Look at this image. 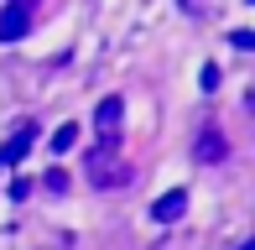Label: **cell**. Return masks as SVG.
I'll use <instances>...</instances> for the list:
<instances>
[{
  "instance_id": "ba28073f",
  "label": "cell",
  "mask_w": 255,
  "mask_h": 250,
  "mask_svg": "<svg viewBox=\"0 0 255 250\" xmlns=\"http://www.w3.org/2000/svg\"><path fill=\"white\" fill-rule=\"evenodd\" d=\"M240 250H255V245H240Z\"/></svg>"
},
{
  "instance_id": "8992f818",
  "label": "cell",
  "mask_w": 255,
  "mask_h": 250,
  "mask_svg": "<svg viewBox=\"0 0 255 250\" xmlns=\"http://www.w3.org/2000/svg\"><path fill=\"white\" fill-rule=\"evenodd\" d=\"M182 209H188V193H182V188H172V193H161V198L151 203V214H156L161 224H172V219H182Z\"/></svg>"
},
{
  "instance_id": "3957f363",
  "label": "cell",
  "mask_w": 255,
  "mask_h": 250,
  "mask_svg": "<svg viewBox=\"0 0 255 250\" xmlns=\"http://www.w3.org/2000/svg\"><path fill=\"white\" fill-rule=\"evenodd\" d=\"M31 31V0H10L0 10V42H21Z\"/></svg>"
},
{
  "instance_id": "277c9868",
  "label": "cell",
  "mask_w": 255,
  "mask_h": 250,
  "mask_svg": "<svg viewBox=\"0 0 255 250\" xmlns=\"http://www.w3.org/2000/svg\"><path fill=\"white\" fill-rule=\"evenodd\" d=\"M31 141H37V125H31V120H21V125H16V135L5 141V151H0V167H16L21 156L31 151Z\"/></svg>"
},
{
  "instance_id": "52a82bcc",
  "label": "cell",
  "mask_w": 255,
  "mask_h": 250,
  "mask_svg": "<svg viewBox=\"0 0 255 250\" xmlns=\"http://www.w3.org/2000/svg\"><path fill=\"white\" fill-rule=\"evenodd\" d=\"M78 146V125H57L52 130V151H73Z\"/></svg>"
},
{
  "instance_id": "6da1fadb",
  "label": "cell",
  "mask_w": 255,
  "mask_h": 250,
  "mask_svg": "<svg viewBox=\"0 0 255 250\" xmlns=\"http://www.w3.org/2000/svg\"><path fill=\"white\" fill-rule=\"evenodd\" d=\"M89 183H94V188H125V183H130V167H125L120 146L89 151Z\"/></svg>"
},
{
  "instance_id": "9c48e42d",
  "label": "cell",
  "mask_w": 255,
  "mask_h": 250,
  "mask_svg": "<svg viewBox=\"0 0 255 250\" xmlns=\"http://www.w3.org/2000/svg\"><path fill=\"white\" fill-rule=\"evenodd\" d=\"M182 5H188V0H182Z\"/></svg>"
},
{
  "instance_id": "7a4b0ae2",
  "label": "cell",
  "mask_w": 255,
  "mask_h": 250,
  "mask_svg": "<svg viewBox=\"0 0 255 250\" xmlns=\"http://www.w3.org/2000/svg\"><path fill=\"white\" fill-rule=\"evenodd\" d=\"M125 105L120 99H99V110H94V135H99V146H120V130H125Z\"/></svg>"
},
{
  "instance_id": "5b68a950",
  "label": "cell",
  "mask_w": 255,
  "mask_h": 250,
  "mask_svg": "<svg viewBox=\"0 0 255 250\" xmlns=\"http://www.w3.org/2000/svg\"><path fill=\"white\" fill-rule=\"evenodd\" d=\"M193 156H198L203 167H214V162H224V156H229V141H224L219 130H203V135H198V146H193Z\"/></svg>"
}]
</instances>
